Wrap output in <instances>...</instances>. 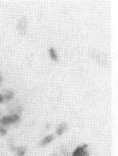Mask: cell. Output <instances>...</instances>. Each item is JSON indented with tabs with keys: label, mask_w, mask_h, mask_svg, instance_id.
Masks as SVG:
<instances>
[{
	"label": "cell",
	"mask_w": 118,
	"mask_h": 156,
	"mask_svg": "<svg viewBox=\"0 0 118 156\" xmlns=\"http://www.w3.org/2000/svg\"><path fill=\"white\" fill-rule=\"evenodd\" d=\"M20 117L18 114H12V115H9V116H5L0 119V126H9L11 124L17 123L18 121H19Z\"/></svg>",
	"instance_id": "6da1fadb"
},
{
	"label": "cell",
	"mask_w": 118,
	"mask_h": 156,
	"mask_svg": "<svg viewBox=\"0 0 118 156\" xmlns=\"http://www.w3.org/2000/svg\"><path fill=\"white\" fill-rule=\"evenodd\" d=\"M88 147V145H84V146H82V147H78L73 153V156H80L81 154H82L84 152L86 151V148Z\"/></svg>",
	"instance_id": "7a4b0ae2"
},
{
	"label": "cell",
	"mask_w": 118,
	"mask_h": 156,
	"mask_svg": "<svg viewBox=\"0 0 118 156\" xmlns=\"http://www.w3.org/2000/svg\"><path fill=\"white\" fill-rule=\"evenodd\" d=\"M54 139V135H47V136H46V137L42 140L41 142H40V146H41V147L47 146V144H49V143H51V142L53 141Z\"/></svg>",
	"instance_id": "3957f363"
},
{
	"label": "cell",
	"mask_w": 118,
	"mask_h": 156,
	"mask_svg": "<svg viewBox=\"0 0 118 156\" xmlns=\"http://www.w3.org/2000/svg\"><path fill=\"white\" fill-rule=\"evenodd\" d=\"M67 128H68V125H67V123H61L58 128H57V130H56V133L58 135H61L67 130Z\"/></svg>",
	"instance_id": "277c9868"
},
{
	"label": "cell",
	"mask_w": 118,
	"mask_h": 156,
	"mask_svg": "<svg viewBox=\"0 0 118 156\" xmlns=\"http://www.w3.org/2000/svg\"><path fill=\"white\" fill-rule=\"evenodd\" d=\"M26 148L23 147H19L15 148V153L17 156H24L26 154Z\"/></svg>",
	"instance_id": "5b68a950"
},
{
	"label": "cell",
	"mask_w": 118,
	"mask_h": 156,
	"mask_svg": "<svg viewBox=\"0 0 118 156\" xmlns=\"http://www.w3.org/2000/svg\"><path fill=\"white\" fill-rule=\"evenodd\" d=\"M49 55L51 57V59L54 62H58V56H57V53H56L55 49L54 48H51L49 49Z\"/></svg>",
	"instance_id": "8992f818"
},
{
	"label": "cell",
	"mask_w": 118,
	"mask_h": 156,
	"mask_svg": "<svg viewBox=\"0 0 118 156\" xmlns=\"http://www.w3.org/2000/svg\"><path fill=\"white\" fill-rule=\"evenodd\" d=\"M13 95H14L13 92L10 90V91H8L6 94H5V95H4V98H5V99H12V98H13Z\"/></svg>",
	"instance_id": "52a82bcc"
},
{
	"label": "cell",
	"mask_w": 118,
	"mask_h": 156,
	"mask_svg": "<svg viewBox=\"0 0 118 156\" xmlns=\"http://www.w3.org/2000/svg\"><path fill=\"white\" fill-rule=\"evenodd\" d=\"M0 134L1 135L6 134V131H5V129L4 128V126H0Z\"/></svg>",
	"instance_id": "ba28073f"
},
{
	"label": "cell",
	"mask_w": 118,
	"mask_h": 156,
	"mask_svg": "<svg viewBox=\"0 0 118 156\" xmlns=\"http://www.w3.org/2000/svg\"><path fill=\"white\" fill-rule=\"evenodd\" d=\"M88 155H89V154H88V151L86 150V151L84 152L83 154H81L80 156H88Z\"/></svg>",
	"instance_id": "9c48e42d"
},
{
	"label": "cell",
	"mask_w": 118,
	"mask_h": 156,
	"mask_svg": "<svg viewBox=\"0 0 118 156\" xmlns=\"http://www.w3.org/2000/svg\"><path fill=\"white\" fill-rule=\"evenodd\" d=\"M5 99V98H4V96H2V95H0V103H2L3 101Z\"/></svg>",
	"instance_id": "30bf717a"
},
{
	"label": "cell",
	"mask_w": 118,
	"mask_h": 156,
	"mask_svg": "<svg viewBox=\"0 0 118 156\" xmlns=\"http://www.w3.org/2000/svg\"><path fill=\"white\" fill-rule=\"evenodd\" d=\"M0 83H1V76H0Z\"/></svg>",
	"instance_id": "8fae6325"
},
{
	"label": "cell",
	"mask_w": 118,
	"mask_h": 156,
	"mask_svg": "<svg viewBox=\"0 0 118 156\" xmlns=\"http://www.w3.org/2000/svg\"><path fill=\"white\" fill-rule=\"evenodd\" d=\"M53 156H57V154H54V155Z\"/></svg>",
	"instance_id": "7c38bea8"
}]
</instances>
